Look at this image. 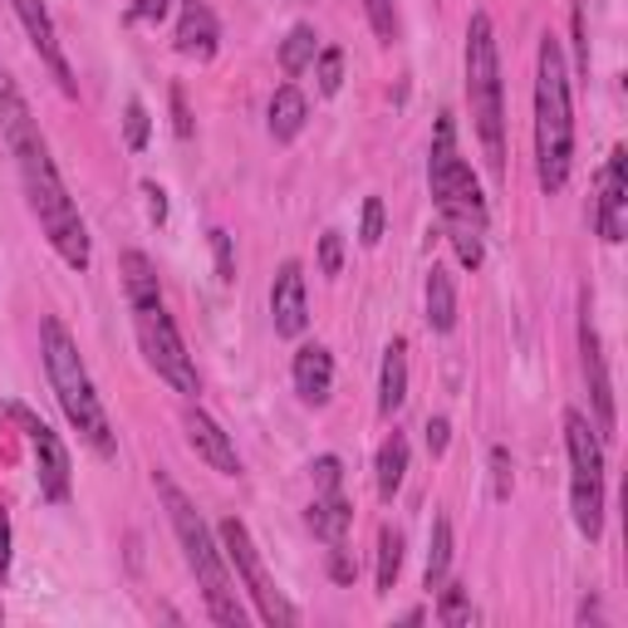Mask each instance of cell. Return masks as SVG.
Here are the masks:
<instances>
[{"mask_svg": "<svg viewBox=\"0 0 628 628\" xmlns=\"http://www.w3.org/2000/svg\"><path fill=\"white\" fill-rule=\"evenodd\" d=\"M0 138H5V148L15 153L30 212L40 216L49 246L59 250L65 266L89 270V232H83V216H79L75 197H69L65 177H59L55 157H49V143L40 138V123L30 119V103L20 99L15 79H10L5 69H0Z\"/></svg>", "mask_w": 628, "mask_h": 628, "instance_id": "cell-1", "label": "cell"}, {"mask_svg": "<svg viewBox=\"0 0 628 628\" xmlns=\"http://www.w3.org/2000/svg\"><path fill=\"white\" fill-rule=\"evenodd\" d=\"M153 486H157V496H162L167 520H172L177 540H182V550H187V564H192L197 584H202V594H206V614L222 628H246V609H240L236 584H232V574H226V554L212 540V530H206L202 511L182 496V486H177L167 471H153Z\"/></svg>", "mask_w": 628, "mask_h": 628, "instance_id": "cell-2", "label": "cell"}, {"mask_svg": "<svg viewBox=\"0 0 628 628\" xmlns=\"http://www.w3.org/2000/svg\"><path fill=\"white\" fill-rule=\"evenodd\" d=\"M570 157H574L570 79H564L560 40L546 35L536 59V167H540V187L550 197L570 182Z\"/></svg>", "mask_w": 628, "mask_h": 628, "instance_id": "cell-3", "label": "cell"}, {"mask_svg": "<svg viewBox=\"0 0 628 628\" xmlns=\"http://www.w3.org/2000/svg\"><path fill=\"white\" fill-rule=\"evenodd\" d=\"M40 344H45L49 389H55L59 407H65V417L79 427V437L93 447V452H99V457H113V452H119V442H113L109 413H103L99 393H93V379H89V369H83L75 339H69V329L55 319V314L40 324Z\"/></svg>", "mask_w": 628, "mask_h": 628, "instance_id": "cell-4", "label": "cell"}, {"mask_svg": "<svg viewBox=\"0 0 628 628\" xmlns=\"http://www.w3.org/2000/svg\"><path fill=\"white\" fill-rule=\"evenodd\" d=\"M467 99L471 119H476L481 148H486L491 172H506V113H501V55H496V30L491 15H471L467 25Z\"/></svg>", "mask_w": 628, "mask_h": 628, "instance_id": "cell-5", "label": "cell"}, {"mask_svg": "<svg viewBox=\"0 0 628 628\" xmlns=\"http://www.w3.org/2000/svg\"><path fill=\"white\" fill-rule=\"evenodd\" d=\"M564 452H570V511L580 536L599 540L604 530V442L584 413H564Z\"/></svg>", "mask_w": 628, "mask_h": 628, "instance_id": "cell-6", "label": "cell"}, {"mask_svg": "<svg viewBox=\"0 0 628 628\" xmlns=\"http://www.w3.org/2000/svg\"><path fill=\"white\" fill-rule=\"evenodd\" d=\"M427 182H433L437 212H442L447 226H481L486 232V197H481L471 167L457 157L452 119L437 123V143H433V157H427Z\"/></svg>", "mask_w": 628, "mask_h": 628, "instance_id": "cell-7", "label": "cell"}, {"mask_svg": "<svg viewBox=\"0 0 628 628\" xmlns=\"http://www.w3.org/2000/svg\"><path fill=\"white\" fill-rule=\"evenodd\" d=\"M216 540H222L226 564H236V580L250 590V599H256L260 619L276 624V628H295V624H300L295 604H290L285 594L276 590V580L266 574V564H260V550H256V540H250V530L240 526L236 516H226L222 526H216Z\"/></svg>", "mask_w": 628, "mask_h": 628, "instance_id": "cell-8", "label": "cell"}, {"mask_svg": "<svg viewBox=\"0 0 628 628\" xmlns=\"http://www.w3.org/2000/svg\"><path fill=\"white\" fill-rule=\"evenodd\" d=\"M133 324H138V344H143V354H148V363L157 369V379H167L177 393H187V397L202 393L197 369H192V354H187L182 334H177L172 314L162 310V300H143V305H133Z\"/></svg>", "mask_w": 628, "mask_h": 628, "instance_id": "cell-9", "label": "cell"}, {"mask_svg": "<svg viewBox=\"0 0 628 628\" xmlns=\"http://www.w3.org/2000/svg\"><path fill=\"white\" fill-rule=\"evenodd\" d=\"M10 417H15V423L25 427L30 447H35L40 491H45L49 501H65V496H69V452H65V442H59V433H55L49 423H40V417L30 413L25 403H10Z\"/></svg>", "mask_w": 628, "mask_h": 628, "instance_id": "cell-10", "label": "cell"}, {"mask_svg": "<svg viewBox=\"0 0 628 628\" xmlns=\"http://www.w3.org/2000/svg\"><path fill=\"white\" fill-rule=\"evenodd\" d=\"M15 15H20V25H25L30 45H35V49H40V59H45V65H49V75L59 79V89H65L69 99H75V93H79V83H75V69H69L65 49H59L55 20H49L45 0H15Z\"/></svg>", "mask_w": 628, "mask_h": 628, "instance_id": "cell-11", "label": "cell"}, {"mask_svg": "<svg viewBox=\"0 0 628 628\" xmlns=\"http://www.w3.org/2000/svg\"><path fill=\"white\" fill-rule=\"evenodd\" d=\"M270 319H276V334H285V339H300L310 324V300H305V270H300V260H285L276 276V285H270Z\"/></svg>", "mask_w": 628, "mask_h": 628, "instance_id": "cell-12", "label": "cell"}, {"mask_svg": "<svg viewBox=\"0 0 628 628\" xmlns=\"http://www.w3.org/2000/svg\"><path fill=\"white\" fill-rule=\"evenodd\" d=\"M187 442H192V452L202 457L212 471H222V476H240V457H236V447H232V437L216 427V417H206L202 407H192L187 413Z\"/></svg>", "mask_w": 628, "mask_h": 628, "instance_id": "cell-13", "label": "cell"}, {"mask_svg": "<svg viewBox=\"0 0 628 628\" xmlns=\"http://www.w3.org/2000/svg\"><path fill=\"white\" fill-rule=\"evenodd\" d=\"M580 354H584V379H590V393H594L599 437H609L614 433V389H609V369H604V349H599V334H594L590 314L580 319Z\"/></svg>", "mask_w": 628, "mask_h": 628, "instance_id": "cell-14", "label": "cell"}, {"mask_svg": "<svg viewBox=\"0 0 628 628\" xmlns=\"http://www.w3.org/2000/svg\"><path fill=\"white\" fill-rule=\"evenodd\" d=\"M624 206H628V153L614 148L609 167H604V192H599V236L624 240Z\"/></svg>", "mask_w": 628, "mask_h": 628, "instance_id": "cell-15", "label": "cell"}, {"mask_svg": "<svg viewBox=\"0 0 628 628\" xmlns=\"http://www.w3.org/2000/svg\"><path fill=\"white\" fill-rule=\"evenodd\" d=\"M216 15L202 5V0H182V20H177V55L187 59H212L216 55Z\"/></svg>", "mask_w": 628, "mask_h": 628, "instance_id": "cell-16", "label": "cell"}, {"mask_svg": "<svg viewBox=\"0 0 628 628\" xmlns=\"http://www.w3.org/2000/svg\"><path fill=\"white\" fill-rule=\"evenodd\" d=\"M329 389H334V359L324 344H300L295 354V393L305 397V403L324 407L329 403Z\"/></svg>", "mask_w": 628, "mask_h": 628, "instance_id": "cell-17", "label": "cell"}, {"mask_svg": "<svg viewBox=\"0 0 628 628\" xmlns=\"http://www.w3.org/2000/svg\"><path fill=\"white\" fill-rule=\"evenodd\" d=\"M305 119H310L305 93H300L295 83H280L276 99H270V138H276V143H290L300 128H305Z\"/></svg>", "mask_w": 628, "mask_h": 628, "instance_id": "cell-18", "label": "cell"}, {"mask_svg": "<svg viewBox=\"0 0 628 628\" xmlns=\"http://www.w3.org/2000/svg\"><path fill=\"white\" fill-rule=\"evenodd\" d=\"M407 397V344L393 339L389 349H383V379H379V413L393 417L397 407H403Z\"/></svg>", "mask_w": 628, "mask_h": 628, "instance_id": "cell-19", "label": "cell"}, {"mask_svg": "<svg viewBox=\"0 0 628 628\" xmlns=\"http://www.w3.org/2000/svg\"><path fill=\"white\" fill-rule=\"evenodd\" d=\"M305 520H310V530H314V536H319V540H329V546H339V540H344V530H349V520H354V511H349V501H344L339 491H319Z\"/></svg>", "mask_w": 628, "mask_h": 628, "instance_id": "cell-20", "label": "cell"}, {"mask_svg": "<svg viewBox=\"0 0 628 628\" xmlns=\"http://www.w3.org/2000/svg\"><path fill=\"white\" fill-rule=\"evenodd\" d=\"M427 324L437 334H452V324H457V290L442 266L427 270Z\"/></svg>", "mask_w": 628, "mask_h": 628, "instance_id": "cell-21", "label": "cell"}, {"mask_svg": "<svg viewBox=\"0 0 628 628\" xmlns=\"http://www.w3.org/2000/svg\"><path fill=\"white\" fill-rule=\"evenodd\" d=\"M403 476H407V437L393 433L389 442L379 447V496L393 501L403 491Z\"/></svg>", "mask_w": 628, "mask_h": 628, "instance_id": "cell-22", "label": "cell"}, {"mask_svg": "<svg viewBox=\"0 0 628 628\" xmlns=\"http://www.w3.org/2000/svg\"><path fill=\"white\" fill-rule=\"evenodd\" d=\"M447 564H452V520L437 516L433 520V536H427V570H423V584L437 590L447 580Z\"/></svg>", "mask_w": 628, "mask_h": 628, "instance_id": "cell-23", "label": "cell"}, {"mask_svg": "<svg viewBox=\"0 0 628 628\" xmlns=\"http://www.w3.org/2000/svg\"><path fill=\"white\" fill-rule=\"evenodd\" d=\"M123 280H128V300L143 305V300H162L157 295V270L143 250H123Z\"/></svg>", "mask_w": 628, "mask_h": 628, "instance_id": "cell-24", "label": "cell"}, {"mask_svg": "<svg viewBox=\"0 0 628 628\" xmlns=\"http://www.w3.org/2000/svg\"><path fill=\"white\" fill-rule=\"evenodd\" d=\"M314 40H319V35H314L310 25H295V30L285 35V45H280V69H285L290 79H295L300 69H305L310 59L319 55V45H314Z\"/></svg>", "mask_w": 628, "mask_h": 628, "instance_id": "cell-25", "label": "cell"}, {"mask_svg": "<svg viewBox=\"0 0 628 628\" xmlns=\"http://www.w3.org/2000/svg\"><path fill=\"white\" fill-rule=\"evenodd\" d=\"M397 570H403V536H397L393 526H383L379 530V594H389L393 584H397Z\"/></svg>", "mask_w": 628, "mask_h": 628, "instance_id": "cell-26", "label": "cell"}, {"mask_svg": "<svg viewBox=\"0 0 628 628\" xmlns=\"http://www.w3.org/2000/svg\"><path fill=\"white\" fill-rule=\"evenodd\" d=\"M437 619H442L447 628H467L471 619H476L467 584H447V590H442V604H437Z\"/></svg>", "mask_w": 628, "mask_h": 628, "instance_id": "cell-27", "label": "cell"}, {"mask_svg": "<svg viewBox=\"0 0 628 628\" xmlns=\"http://www.w3.org/2000/svg\"><path fill=\"white\" fill-rule=\"evenodd\" d=\"M447 240H452L457 260H462L467 270H476L481 260H486V246H481V226H447Z\"/></svg>", "mask_w": 628, "mask_h": 628, "instance_id": "cell-28", "label": "cell"}, {"mask_svg": "<svg viewBox=\"0 0 628 628\" xmlns=\"http://www.w3.org/2000/svg\"><path fill=\"white\" fill-rule=\"evenodd\" d=\"M363 10H369V25H373V35H379L383 45H393V40H397V15H393V0H363Z\"/></svg>", "mask_w": 628, "mask_h": 628, "instance_id": "cell-29", "label": "cell"}, {"mask_svg": "<svg viewBox=\"0 0 628 628\" xmlns=\"http://www.w3.org/2000/svg\"><path fill=\"white\" fill-rule=\"evenodd\" d=\"M314 79H319V93H339V83H344V55L339 49H319Z\"/></svg>", "mask_w": 628, "mask_h": 628, "instance_id": "cell-30", "label": "cell"}, {"mask_svg": "<svg viewBox=\"0 0 628 628\" xmlns=\"http://www.w3.org/2000/svg\"><path fill=\"white\" fill-rule=\"evenodd\" d=\"M123 138H128L133 153L148 143V109H143L138 99H128V109H123Z\"/></svg>", "mask_w": 628, "mask_h": 628, "instance_id": "cell-31", "label": "cell"}, {"mask_svg": "<svg viewBox=\"0 0 628 628\" xmlns=\"http://www.w3.org/2000/svg\"><path fill=\"white\" fill-rule=\"evenodd\" d=\"M212 250H216V280H222V285H232V280H236V250H232V232H222V226H216V232H212Z\"/></svg>", "mask_w": 628, "mask_h": 628, "instance_id": "cell-32", "label": "cell"}, {"mask_svg": "<svg viewBox=\"0 0 628 628\" xmlns=\"http://www.w3.org/2000/svg\"><path fill=\"white\" fill-rule=\"evenodd\" d=\"M491 496L511 501V452L506 447H491Z\"/></svg>", "mask_w": 628, "mask_h": 628, "instance_id": "cell-33", "label": "cell"}, {"mask_svg": "<svg viewBox=\"0 0 628 628\" xmlns=\"http://www.w3.org/2000/svg\"><path fill=\"white\" fill-rule=\"evenodd\" d=\"M359 240H363V246H379V240H383V202H379V197H369V202H363Z\"/></svg>", "mask_w": 628, "mask_h": 628, "instance_id": "cell-34", "label": "cell"}, {"mask_svg": "<svg viewBox=\"0 0 628 628\" xmlns=\"http://www.w3.org/2000/svg\"><path fill=\"white\" fill-rule=\"evenodd\" d=\"M339 266H344V236L324 232L319 236V270H324V276H339Z\"/></svg>", "mask_w": 628, "mask_h": 628, "instance_id": "cell-35", "label": "cell"}, {"mask_svg": "<svg viewBox=\"0 0 628 628\" xmlns=\"http://www.w3.org/2000/svg\"><path fill=\"white\" fill-rule=\"evenodd\" d=\"M339 476H344L339 457H319V462H314V486L319 491H339Z\"/></svg>", "mask_w": 628, "mask_h": 628, "instance_id": "cell-36", "label": "cell"}, {"mask_svg": "<svg viewBox=\"0 0 628 628\" xmlns=\"http://www.w3.org/2000/svg\"><path fill=\"white\" fill-rule=\"evenodd\" d=\"M143 197H148V216H153L157 226H162V222H167V192H162L157 182H143Z\"/></svg>", "mask_w": 628, "mask_h": 628, "instance_id": "cell-37", "label": "cell"}, {"mask_svg": "<svg viewBox=\"0 0 628 628\" xmlns=\"http://www.w3.org/2000/svg\"><path fill=\"white\" fill-rule=\"evenodd\" d=\"M447 433H452V427H447V417H433V423H427V452H433V457L447 452Z\"/></svg>", "mask_w": 628, "mask_h": 628, "instance_id": "cell-38", "label": "cell"}, {"mask_svg": "<svg viewBox=\"0 0 628 628\" xmlns=\"http://www.w3.org/2000/svg\"><path fill=\"white\" fill-rule=\"evenodd\" d=\"M172 119H177V138H192V119H187V99H182V89H172Z\"/></svg>", "mask_w": 628, "mask_h": 628, "instance_id": "cell-39", "label": "cell"}, {"mask_svg": "<svg viewBox=\"0 0 628 628\" xmlns=\"http://www.w3.org/2000/svg\"><path fill=\"white\" fill-rule=\"evenodd\" d=\"M172 0H133V20H162Z\"/></svg>", "mask_w": 628, "mask_h": 628, "instance_id": "cell-40", "label": "cell"}, {"mask_svg": "<svg viewBox=\"0 0 628 628\" xmlns=\"http://www.w3.org/2000/svg\"><path fill=\"white\" fill-rule=\"evenodd\" d=\"M329 574H334V580H339V584H354V560H349V554H344L339 546H334V560H329Z\"/></svg>", "mask_w": 628, "mask_h": 628, "instance_id": "cell-41", "label": "cell"}, {"mask_svg": "<svg viewBox=\"0 0 628 628\" xmlns=\"http://www.w3.org/2000/svg\"><path fill=\"white\" fill-rule=\"evenodd\" d=\"M10 574V516L0 511V580Z\"/></svg>", "mask_w": 628, "mask_h": 628, "instance_id": "cell-42", "label": "cell"}]
</instances>
